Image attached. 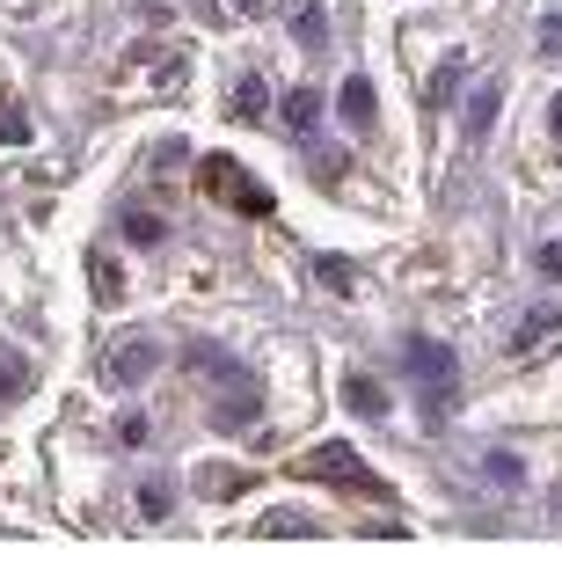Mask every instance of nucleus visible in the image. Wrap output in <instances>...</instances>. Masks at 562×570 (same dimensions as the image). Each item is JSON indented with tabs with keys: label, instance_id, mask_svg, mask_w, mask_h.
Masks as SVG:
<instances>
[{
	"label": "nucleus",
	"instance_id": "obj_17",
	"mask_svg": "<svg viewBox=\"0 0 562 570\" xmlns=\"http://www.w3.org/2000/svg\"><path fill=\"white\" fill-rule=\"evenodd\" d=\"M234 8H241V16H264V8H270V0H234Z\"/></svg>",
	"mask_w": 562,
	"mask_h": 570
},
{
	"label": "nucleus",
	"instance_id": "obj_18",
	"mask_svg": "<svg viewBox=\"0 0 562 570\" xmlns=\"http://www.w3.org/2000/svg\"><path fill=\"white\" fill-rule=\"evenodd\" d=\"M555 132H562V102H555Z\"/></svg>",
	"mask_w": 562,
	"mask_h": 570
},
{
	"label": "nucleus",
	"instance_id": "obj_3",
	"mask_svg": "<svg viewBox=\"0 0 562 570\" xmlns=\"http://www.w3.org/2000/svg\"><path fill=\"white\" fill-rule=\"evenodd\" d=\"M154 366H161L154 344H117V352H110V381H147Z\"/></svg>",
	"mask_w": 562,
	"mask_h": 570
},
{
	"label": "nucleus",
	"instance_id": "obj_9",
	"mask_svg": "<svg viewBox=\"0 0 562 570\" xmlns=\"http://www.w3.org/2000/svg\"><path fill=\"white\" fill-rule=\"evenodd\" d=\"M490 118H496V88H475V102H467V132H482Z\"/></svg>",
	"mask_w": 562,
	"mask_h": 570
},
{
	"label": "nucleus",
	"instance_id": "obj_11",
	"mask_svg": "<svg viewBox=\"0 0 562 570\" xmlns=\"http://www.w3.org/2000/svg\"><path fill=\"white\" fill-rule=\"evenodd\" d=\"M0 139H30V118H22L8 96H0Z\"/></svg>",
	"mask_w": 562,
	"mask_h": 570
},
{
	"label": "nucleus",
	"instance_id": "obj_12",
	"mask_svg": "<svg viewBox=\"0 0 562 570\" xmlns=\"http://www.w3.org/2000/svg\"><path fill=\"white\" fill-rule=\"evenodd\" d=\"M88 271H96V301H117V264H110V256H96Z\"/></svg>",
	"mask_w": 562,
	"mask_h": 570
},
{
	"label": "nucleus",
	"instance_id": "obj_1",
	"mask_svg": "<svg viewBox=\"0 0 562 570\" xmlns=\"http://www.w3.org/2000/svg\"><path fill=\"white\" fill-rule=\"evenodd\" d=\"M299 475H315V483H344V490H373V498H387V490H381V475L365 469L358 453H344V446H315L307 461H299Z\"/></svg>",
	"mask_w": 562,
	"mask_h": 570
},
{
	"label": "nucleus",
	"instance_id": "obj_15",
	"mask_svg": "<svg viewBox=\"0 0 562 570\" xmlns=\"http://www.w3.org/2000/svg\"><path fill=\"white\" fill-rule=\"evenodd\" d=\"M541 278H562V249H555V242L541 249Z\"/></svg>",
	"mask_w": 562,
	"mask_h": 570
},
{
	"label": "nucleus",
	"instance_id": "obj_4",
	"mask_svg": "<svg viewBox=\"0 0 562 570\" xmlns=\"http://www.w3.org/2000/svg\"><path fill=\"white\" fill-rule=\"evenodd\" d=\"M336 110H344L351 125H365V118H373V88H365V73H358V81H344V96H336Z\"/></svg>",
	"mask_w": 562,
	"mask_h": 570
},
{
	"label": "nucleus",
	"instance_id": "obj_6",
	"mask_svg": "<svg viewBox=\"0 0 562 570\" xmlns=\"http://www.w3.org/2000/svg\"><path fill=\"white\" fill-rule=\"evenodd\" d=\"M351 410H358V417H387V395L373 381H351Z\"/></svg>",
	"mask_w": 562,
	"mask_h": 570
},
{
	"label": "nucleus",
	"instance_id": "obj_7",
	"mask_svg": "<svg viewBox=\"0 0 562 570\" xmlns=\"http://www.w3.org/2000/svg\"><path fill=\"white\" fill-rule=\"evenodd\" d=\"M322 30H329V16H322V8H299V16H293V37H299V45H322Z\"/></svg>",
	"mask_w": 562,
	"mask_h": 570
},
{
	"label": "nucleus",
	"instance_id": "obj_14",
	"mask_svg": "<svg viewBox=\"0 0 562 570\" xmlns=\"http://www.w3.org/2000/svg\"><path fill=\"white\" fill-rule=\"evenodd\" d=\"M22 381H30V366H22V358H0V395H16Z\"/></svg>",
	"mask_w": 562,
	"mask_h": 570
},
{
	"label": "nucleus",
	"instance_id": "obj_5",
	"mask_svg": "<svg viewBox=\"0 0 562 570\" xmlns=\"http://www.w3.org/2000/svg\"><path fill=\"white\" fill-rule=\"evenodd\" d=\"M315 118H322V96H315V88H299V96L285 102V125H293V132H307Z\"/></svg>",
	"mask_w": 562,
	"mask_h": 570
},
{
	"label": "nucleus",
	"instance_id": "obj_8",
	"mask_svg": "<svg viewBox=\"0 0 562 570\" xmlns=\"http://www.w3.org/2000/svg\"><path fill=\"white\" fill-rule=\"evenodd\" d=\"M555 322H562V315H555V307H533V315H526V322H519V344H541V336H548V330H555Z\"/></svg>",
	"mask_w": 562,
	"mask_h": 570
},
{
	"label": "nucleus",
	"instance_id": "obj_2",
	"mask_svg": "<svg viewBox=\"0 0 562 570\" xmlns=\"http://www.w3.org/2000/svg\"><path fill=\"white\" fill-rule=\"evenodd\" d=\"M205 190H213V198H234L241 213H270V190H264V184H248V176L227 161V154H213V161H205Z\"/></svg>",
	"mask_w": 562,
	"mask_h": 570
},
{
	"label": "nucleus",
	"instance_id": "obj_13",
	"mask_svg": "<svg viewBox=\"0 0 562 570\" xmlns=\"http://www.w3.org/2000/svg\"><path fill=\"white\" fill-rule=\"evenodd\" d=\"M322 278H329V293H351V264L344 256H322Z\"/></svg>",
	"mask_w": 562,
	"mask_h": 570
},
{
	"label": "nucleus",
	"instance_id": "obj_10",
	"mask_svg": "<svg viewBox=\"0 0 562 570\" xmlns=\"http://www.w3.org/2000/svg\"><path fill=\"white\" fill-rule=\"evenodd\" d=\"M234 110H241V118H264V81H241V88H234Z\"/></svg>",
	"mask_w": 562,
	"mask_h": 570
},
{
	"label": "nucleus",
	"instance_id": "obj_16",
	"mask_svg": "<svg viewBox=\"0 0 562 570\" xmlns=\"http://www.w3.org/2000/svg\"><path fill=\"white\" fill-rule=\"evenodd\" d=\"M548 51H562V16H548Z\"/></svg>",
	"mask_w": 562,
	"mask_h": 570
}]
</instances>
